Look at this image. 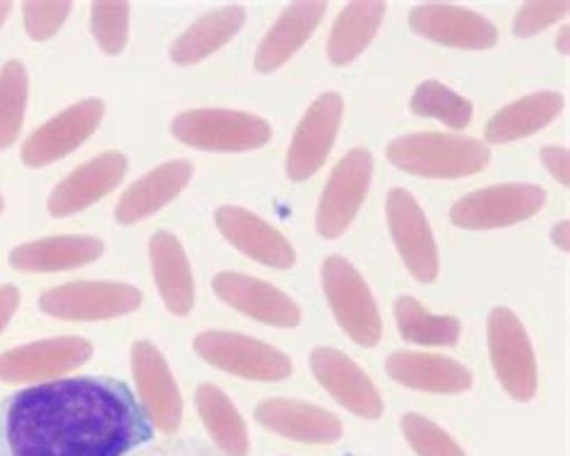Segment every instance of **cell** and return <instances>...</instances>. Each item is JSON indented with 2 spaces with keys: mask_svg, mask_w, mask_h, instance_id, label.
<instances>
[{
  "mask_svg": "<svg viewBox=\"0 0 570 456\" xmlns=\"http://www.w3.org/2000/svg\"><path fill=\"white\" fill-rule=\"evenodd\" d=\"M153 439L142 404L111 377H70L0 402V456H128Z\"/></svg>",
  "mask_w": 570,
  "mask_h": 456,
  "instance_id": "obj_1",
  "label": "cell"
},
{
  "mask_svg": "<svg viewBox=\"0 0 570 456\" xmlns=\"http://www.w3.org/2000/svg\"><path fill=\"white\" fill-rule=\"evenodd\" d=\"M387 159L397 169L424 178H462L484 169L491 151L474 137L416 132L387 145Z\"/></svg>",
  "mask_w": 570,
  "mask_h": 456,
  "instance_id": "obj_2",
  "label": "cell"
},
{
  "mask_svg": "<svg viewBox=\"0 0 570 456\" xmlns=\"http://www.w3.org/2000/svg\"><path fill=\"white\" fill-rule=\"evenodd\" d=\"M323 288L344 334L358 346H376L383 334L381 313L358 269L340 255L327 257L323 265Z\"/></svg>",
  "mask_w": 570,
  "mask_h": 456,
  "instance_id": "obj_3",
  "label": "cell"
},
{
  "mask_svg": "<svg viewBox=\"0 0 570 456\" xmlns=\"http://www.w3.org/2000/svg\"><path fill=\"white\" fill-rule=\"evenodd\" d=\"M171 130L184 145L213 151L258 149L273 137V128L267 120L227 109L186 111L174 120Z\"/></svg>",
  "mask_w": 570,
  "mask_h": 456,
  "instance_id": "obj_4",
  "label": "cell"
},
{
  "mask_svg": "<svg viewBox=\"0 0 570 456\" xmlns=\"http://www.w3.org/2000/svg\"><path fill=\"white\" fill-rule=\"evenodd\" d=\"M195 351L215 368L258 379V383H279L292 375V360L277 348L236 331H203L195 337Z\"/></svg>",
  "mask_w": 570,
  "mask_h": 456,
  "instance_id": "obj_5",
  "label": "cell"
},
{
  "mask_svg": "<svg viewBox=\"0 0 570 456\" xmlns=\"http://www.w3.org/2000/svg\"><path fill=\"white\" fill-rule=\"evenodd\" d=\"M489 354L503 389L518 402H530L537 391V358L520 317L508 308L489 315Z\"/></svg>",
  "mask_w": 570,
  "mask_h": 456,
  "instance_id": "obj_6",
  "label": "cell"
},
{
  "mask_svg": "<svg viewBox=\"0 0 570 456\" xmlns=\"http://www.w3.org/2000/svg\"><path fill=\"white\" fill-rule=\"evenodd\" d=\"M142 294L128 284L114 281H72L66 286L49 288L39 298V308L58 319H78V323H95V319H111L138 310Z\"/></svg>",
  "mask_w": 570,
  "mask_h": 456,
  "instance_id": "obj_7",
  "label": "cell"
},
{
  "mask_svg": "<svg viewBox=\"0 0 570 456\" xmlns=\"http://www.w3.org/2000/svg\"><path fill=\"white\" fill-rule=\"evenodd\" d=\"M373 176V157L368 149L356 147L342 157L323 190L316 228L323 238H340L362 209Z\"/></svg>",
  "mask_w": 570,
  "mask_h": 456,
  "instance_id": "obj_8",
  "label": "cell"
},
{
  "mask_svg": "<svg viewBox=\"0 0 570 456\" xmlns=\"http://www.w3.org/2000/svg\"><path fill=\"white\" fill-rule=\"evenodd\" d=\"M547 192L537 186H493L464 195L450 209V221L462 228H501L539 215L544 207Z\"/></svg>",
  "mask_w": 570,
  "mask_h": 456,
  "instance_id": "obj_9",
  "label": "cell"
},
{
  "mask_svg": "<svg viewBox=\"0 0 570 456\" xmlns=\"http://www.w3.org/2000/svg\"><path fill=\"white\" fill-rule=\"evenodd\" d=\"M387 226L397 252L412 271V277L422 284H433L439 279V248L433 238L429 221L422 207L416 205L414 197L395 188L387 195Z\"/></svg>",
  "mask_w": 570,
  "mask_h": 456,
  "instance_id": "obj_10",
  "label": "cell"
},
{
  "mask_svg": "<svg viewBox=\"0 0 570 456\" xmlns=\"http://www.w3.org/2000/svg\"><path fill=\"white\" fill-rule=\"evenodd\" d=\"M101 99H85L70 106V109L58 113L47 126H41L37 132L27 137V142L22 145V161L29 169H41V166L68 157L87 137H92L101 123Z\"/></svg>",
  "mask_w": 570,
  "mask_h": 456,
  "instance_id": "obj_11",
  "label": "cell"
},
{
  "mask_svg": "<svg viewBox=\"0 0 570 456\" xmlns=\"http://www.w3.org/2000/svg\"><path fill=\"white\" fill-rule=\"evenodd\" d=\"M344 101L337 91H327L308 106L298 123L287 155V174L292 180H308L325 163L342 123Z\"/></svg>",
  "mask_w": 570,
  "mask_h": 456,
  "instance_id": "obj_12",
  "label": "cell"
},
{
  "mask_svg": "<svg viewBox=\"0 0 570 456\" xmlns=\"http://www.w3.org/2000/svg\"><path fill=\"white\" fill-rule=\"evenodd\" d=\"M89 356H92V344L78 337L35 341L0 354V379L3 383L53 379L78 370Z\"/></svg>",
  "mask_w": 570,
  "mask_h": 456,
  "instance_id": "obj_13",
  "label": "cell"
},
{
  "mask_svg": "<svg viewBox=\"0 0 570 456\" xmlns=\"http://www.w3.org/2000/svg\"><path fill=\"white\" fill-rule=\"evenodd\" d=\"M130 358L147 418L164 435L176 433L184 418V402L167 360L149 341H135Z\"/></svg>",
  "mask_w": 570,
  "mask_h": 456,
  "instance_id": "obj_14",
  "label": "cell"
},
{
  "mask_svg": "<svg viewBox=\"0 0 570 456\" xmlns=\"http://www.w3.org/2000/svg\"><path fill=\"white\" fill-rule=\"evenodd\" d=\"M311 370L333 399L358 418H381L383 399L368 375L337 348H316L311 354Z\"/></svg>",
  "mask_w": 570,
  "mask_h": 456,
  "instance_id": "obj_15",
  "label": "cell"
},
{
  "mask_svg": "<svg viewBox=\"0 0 570 456\" xmlns=\"http://www.w3.org/2000/svg\"><path fill=\"white\" fill-rule=\"evenodd\" d=\"M410 27L416 34L443 46H453V49L484 51L499 41V29L487 18L455 6H419L410 14Z\"/></svg>",
  "mask_w": 570,
  "mask_h": 456,
  "instance_id": "obj_16",
  "label": "cell"
},
{
  "mask_svg": "<svg viewBox=\"0 0 570 456\" xmlns=\"http://www.w3.org/2000/svg\"><path fill=\"white\" fill-rule=\"evenodd\" d=\"M213 288L227 306L258 319V323L284 329L302 323V310L296 308V303L287 294H282L279 288L261 279L236 271H222L215 277Z\"/></svg>",
  "mask_w": 570,
  "mask_h": 456,
  "instance_id": "obj_17",
  "label": "cell"
},
{
  "mask_svg": "<svg viewBox=\"0 0 570 456\" xmlns=\"http://www.w3.org/2000/svg\"><path fill=\"white\" fill-rule=\"evenodd\" d=\"M128 171V159L121 151H109L92 161L82 163L78 171H72L58 182L56 190L49 195L51 217H72L89 205L107 197Z\"/></svg>",
  "mask_w": 570,
  "mask_h": 456,
  "instance_id": "obj_18",
  "label": "cell"
},
{
  "mask_svg": "<svg viewBox=\"0 0 570 456\" xmlns=\"http://www.w3.org/2000/svg\"><path fill=\"white\" fill-rule=\"evenodd\" d=\"M217 228L232 246H236L250 260L273 269H289L296 262V252L277 228L250 215L242 207H219L215 215Z\"/></svg>",
  "mask_w": 570,
  "mask_h": 456,
  "instance_id": "obj_19",
  "label": "cell"
},
{
  "mask_svg": "<svg viewBox=\"0 0 570 456\" xmlns=\"http://www.w3.org/2000/svg\"><path fill=\"white\" fill-rule=\"evenodd\" d=\"M255 420L263 428L304 445H333L342 437L337 416L321 406L292 399H267L255 408Z\"/></svg>",
  "mask_w": 570,
  "mask_h": 456,
  "instance_id": "obj_20",
  "label": "cell"
},
{
  "mask_svg": "<svg viewBox=\"0 0 570 456\" xmlns=\"http://www.w3.org/2000/svg\"><path fill=\"white\" fill-rule=\"evenodd\" d=\"M190 176V161L161 163L159 169L149 171L138 182H132V186L121 195V200L116 205V221L130 226L153 217L155 211L167 207L174 197H178V192L188 186Z\"/></svg>",
  "mask_w": 570,
  "mask_h": 456,
  "instance_id": "obj_21",
  "label": "cell"
},
{
  "mask_svg": "<svg viewBox=\"0 0 570 456\" xmlns=\"http://www.w3.org/2000/svg\"><path fill=\"white\" fill-rule=\"evenodd\" d=\"M395 383L431 394H462L472 387V373L453 358L433 354H393L385 363Z\"/></svg>",
  "mask_w": 570,
  "mask_h": 456,
  "instance_id": "obj_22",
  "label": "cell"
},
{
  "mask_svg": "<svg viewBox=\"0 0 570 456\" xmlns=\"http://www.w3.org/2000/svg\"><path fill=\"white\" fill-rule=\"evenodd\" d=\"M101 252V240L92 236H53L14 248L10 252V265L24 274L66 271L95 262Z\"/></svg>",
  "mask_w": 570,
  "mask_h": 456,
  "instance_id": "obj_23",
  "label": "cell"
},
{
  "mask_svg": "<svg viewBox=\"0 0 570 456\" xmlns=\"http://www.w3.org/2000/svg\"><path fill=\"white\" fill-rule=\"evenodd\" d=\"M327 10V3H294L282 12V18L273 24L263 43L258 46V53H255V70L261 72H273L279 66L287 63V60L302 49L308 41V37L316 32L321 24L323 14Z\"/></svg>",
  "mask_w": 570,
  "mask_h": 456,
  "instance_id": "obj_24",
  "label": "cell"
},
{
  "mask_svg": "<svg viewBox=\"0 0 570 456\" xmlns=\"http://www.w3.org/2000/svg\"><path fill=\"white\" fill-rule=\"evenodd\" d=\"M149 260H153V271L164 306L174 315H188L195 303V286L181 242H178L176 236L159 231L149 240Z\"/></svg>",
  "mask_w": 570,
  "mask_h": 456,
  "instance_id": "obj_25",
  "label": "cell"
},
{
  "mask_svg": "<svg viewBox=\"0 0 570 456\" xmlns=\"http://www.w3.org/2000/svg\"><path fill=\"white\" fill-rule=\"evenodd\" d=\"M561 109L563 97L557 91H537V95L522 97L501 109L487 123L484 135L491 145L515 142L547 128L561 113Z\"/></svg>",
  "mask_w": 570,
  "mask_h": 456,
  "instance_id": "obj_26",
  "label": "cell"
},
{
  "mask_svg": "<svg viewBox=\"0 0 570 456\" xmlns=\"http://www.w3.org/2000/svg\"><path fill=\"white\" fill-rule=\"evenodd\" d=\"M244 22L246 12L236 6L203 14V18L193 27H188L171 46V60L176 66L200 63V60L213 56L224 43L232 41V37L244 27Z\"/></svg>",
  "mask_w": 570,
  "mask_h": 456,
  "instance_id": "obj_27",
  "label": "cell"
},
{
  "mask_svg": "<svg viewBox=\"0 0 570 456\" xmlns=\"http://www.w3.org/2000/svg\"><path fill=\"white\" fill-rule=\"evenodd\" d=\"M385 18L381 0H358L342 10L327 41V56L335 66H347L364 53Z\"/></svg>",
  "mask_w": 570,
  "mask_h": 456,
  "instance_id": "obj_28",
  "label": "cell"
},
{
  "mask_svg": "<svg viewBox=\"0 0 570 456\" xmlns=\"http://www.w3.org/2000/svg\"><path fill=\"white\" fill-rule=\"evenodd\" d=\"M195 404H198V414L205 423L207 433L213 435L215 445L227 456H246L248 445V430L246 423L238 414L236 406L229 402L215 385H200L195 391Z\"/></svg>",
  "mask_w": 570,
  "mask_h": 456,
  "instance_id": "obj_29",
  "label": "cell"
},
{
  "mask_svg": "<svg viewBox=\"0 0 570 456\" xmlns=\"http://www.w3.org/2000/svg\"><path fill=\"white\" fill-rule=\"evenodd\" d=\"M395 319L404 341L422 346H455L462 331L458 317L433 315L412 296L395 303Z\"/></svg>",
  "mask_w": 570,
  "mask_h": 456,
  "instance_id": "obj_30",
  "label": "cell"
},
{
  "mask_svg": "<svg viewBox=\"0 0 570 456\" xmlns=\"http://www.w3.org/2000/svg\"><path fill=\"white\" fill-rule=\"evenodd\" d=\"M27 70L20 60H8L0 70V149L18 142L27 109Z\"/></svg>",
  "mask_w": 570,
  "mask_h": 456,
  "instance_id": "obj_31",
  "label": "cell"
},
{
  "mask_svg": "<svg viewBox=\"0 0 570 456\" xmlns=\"http://www.w3.org/2000/svg\"><path fill=\"white\" fill-rule=\"evenodd\" d=\"M412 111L416 116L424 118H436L441 123H445L448 128L453 130H462L470 126L472 120V101L460 97L458 91H453L450 87L429 80L424 85H419L414 97H412Z\"/></svg>",
  "mask_w": 570,
  "mask_h": 456,
  "instance_id": "obj_32",
  "label": "cell"
},
{
  "mask_svg": "<svg viewBox=\"0 0 570 456\" xmlns=\"http://www.w3.org/2000/svg\"><path fill=\"white\" fill-rule=\"evenodd\" d=\"M130 6L124 0H107L92 6V34L104 53L118 56L128 43Z\"/></svg>",
  "mask_w": 570,
  "mask_h": 456,
  "instance_id": "obj_33",
  "label": "cell"
},
{
  "mask_svg": "<svg viewBox=\"0 0 570 456\" xmlns=\"http://www.w3.org/2000/svg\"><path fill=\"white\" fill-rule=\"evenodd\" d=\"M402 433L419 456H464L453 437L419 414H407L402 418Z\"/></svg>",
  "mask_w": 570,
  "mask_h": 456,
  "instance_id": "obj_34",
  "label": "cell"
},
{
  "mask_svg": "<svg viewBox=\"0 0 570 456\" xmlns=\"http://www.w3.org/2000/svg\"><path fill=\"white\" fill-rule=\"evenodd\" d=\"M68 0H29L22 8L24 29L35 41H43L53 37L63 27L70 14Z\"/></svg>",
  "mask_w": 570,
  "mask_h": 456,
  "instance_id": "obj_35",
  "label": "cell"
},
{
  "mask_svg": "<svg viewBox=\"0 0 570 456\" xmlns=\"http://www.w3.org/2000/svg\"><path fill=\"white\" fill-rule=\"evenodd\" d=\"M568 8V0H534V3H524L515 14L513 32L518 37H532L537 32H544L547 27L566 18Z\"/></svg>",
  "mask_w": 570,
  "mask_h": 456,
  "instance_id": "obj_36",
  "label": "cell"
},
{
  "mask_svg": "<svg viewBox=\"0 0 570 456\" xmlns=\"http://www.w3.org/2000/svg\"><path fill=\"white\" fill-rule=\"evenodd\" d=\"M542 161L549 169V174L557 178L563 188L570 186V155L566 147H544Z\"/></svg>",
  "mask_w": 570,
  "mask_h": 456,
  "instance_id": "obj_37",
  "label": "cell"
},
{
  "mask_svg": "<svg viewBox=\"0 0 570 456\" xmlns=\"http://www.w3.org/2000/svg\"><path fill=\"white\" fill-rule=\"evenodd\" d=\"M138 456H217V454L209 452L203 445H195V443H164V445H157Z\"/></svg>",
  "mask_w": 570,
  "mask_h": 456,
  "instance_id": "obj_38",
  "label": "cell"
},
{
  "mask_svg": "<svg viewBox=\"0 0 570 456\" xmlns=\"http://www.w3.org/2000/svg\"><path fill=\"white\" fill-rule=\"evenodd\" d=\"M20 306V291L14 286H0V331L6 329L10 317Z\"/></svg>",
  "mask_w": 570,
  "mask_h": 456,
  "instance_id": "obj_39",
  "label": "cell"
},
{
  "mask_svg": "<svg viewBox=\"0 0 570 456\" xmlns=\"http://www.w3.org/2000/svg\"><path fill=\"white\" fill-rule=\"evenodd\" d=\"M551 240H553V246L561 248L563 252H568V250H570V224H568V221H561V224L553 226Z\"/></svg>",
  "mask_w": 570,
  "mask_h": 456,
  "instance_id": "obj_40",
  "label": "cell"
},
{
  "mask_svg": "<svg viewBox=\"0 0 570 456\" xmlns=\"http://www.w3.org/2000/svg\"><path fill=\"white\" fill-rule=\"evenodd\" d=\"M568 41H570V27L566 24L561 32H559V39H557V49H559V53H563V56H568L570 53V46H568Z\"/></svg>",
  "mask_w": 570,
  "mask_h": 456,
  "instance_id": "obj_41",
  "label": "cell"
},
{
  "mask_svg": "<svg viewBox=\"0 0 570 456\" xmlns=\"http://www.w3.org/2000/svg\"><path fill=\"white\" fill-rule=\"evenodd\" d=\"M10 8H12L10 0H0V27H3V22H6V18H8Z\"/></svg>",
  "mask_w": 570,
  "mask_h": 456,
  "instance_id": "obj_42",
  "label": "cell"
},
{
  "mask_svg": "<svg viewBox=\"0 0 570 456\" xmlns=\"http://www.w3.org/2000/svg\"><path fill=\"white\" fill-rule=\"evenodd\" d=\"M0 211H3V197H0Z\"/></svg>",
  "mask_w": 570,
  "mask_h": 456,
  "instance_id": "obj_43",
  "label": "cell"
}]
</instances>
